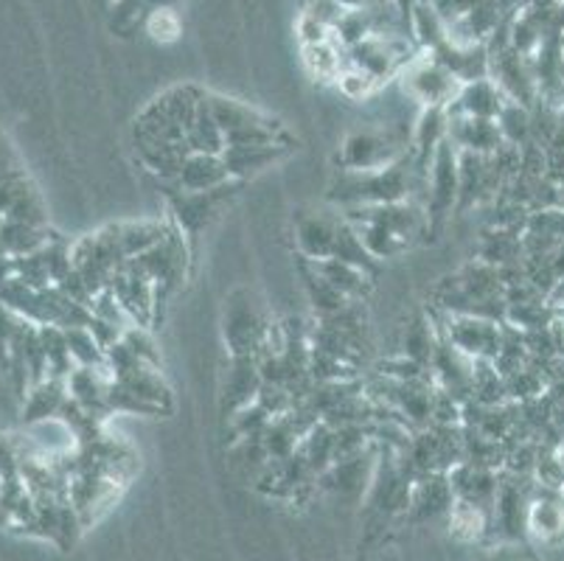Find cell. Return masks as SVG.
<instances>
[{
	"instance_id": "18",
	"label": "cell",
	"mask_w": 564,
	"mask_h": 561,
	"mask_svg": "<svg viewBox=\"0 0 564 561\" xmlns=\"http://www.w3.org/2000/svg\"><path fill=\"white\" fill-rule=\"evenodd\" d=\"M292 152V143H253V147H228L223 152V161L234 180H248L261 174L264 169H273Z\"/></svg>"
},
{
	"instance_id": "12",
	"label": "cell",
	"mask_w": 564,
	"mask_h": 561,
	"mask_svg": "<svg viewBox=\"0 0 564 561\" xmlns=\"http://www.w3.org/2000/svg\"><path fill=\"white\" fill-rule=\"evenodd\" d=\"M455 503L449 475H422L413 481L410 492V506L404 517L410 522H433L438 517H449Z\"/></svg>"
},
{
	"instance_id": "28",
	"label": "cell",
	"mask_w": 564,
	"mask_h": 561,
	"mask_svg": "<svg viewBox=\"0 0 564 561\" xmlns=\"http://www.w3.org/2000/svg\"><path fill=\"white\" fill-rule=\"evenodd\" d=\"M449 531L460 542H480L484 537L491 533V514L484 511L478 506H469V503H453V511H449Z\"/></svg>"
},
{
	"instance_id": "14",
	"label": "cell",
	"mask_w": 564,
	"mask_h": 561,
	"mask_svg": "<svg viewBox=\"0 0 564 561\" xmlns=\"http://www.w3.org/2000/svg\"><path fill=\"white\" fill-rule=\"evenodd\" d=\"M373 470H377V461H373L371 450H366L360 455L332 463L329 470L317 477V483L337 497H362L371 488Z\"/></svg>"
},
{
	"instance_id": "29",
	"label": "cell",
	"mask_w": 564,
	"mask_h": 561,
	"mask_svg": "<svg viewBox=\"0 0 564 561\" xmlns=\"http://www.w3.org/2000/svg\"><path fill=\"white\" fill-rule=\"evenodd\" d=\"M301 270H304V290H306V298H310V303L315 306V312L321 317H329V315H337V312H343V309L348 306L346 295H340V292L335 290V287L326 281V278L317 276L315 270H312L310 261L301 259Z\"/></svg>"
},
{
	"instance_id": "9",
	"label": "cell",
	"mask_w": 564,
	"mask_h": 561,
	"mask_svg": "<svg viewBox=\"0 0 564 561\" xmlns=\"http://www.w3.org/2000/svg\"><path fill=\"white\" fill-rule=\"evenodd\" d=\"M438 332L441 337L449 339L464 357L495 359L502 346L506 323L475 315H444V326H438Z\"/></svg>"
},
{
	"instance_id": "4",
	"label": "cell",
	"mask_w": 564,
	"mask_h": 561,
	"mask_svg": "<svg viewBox=\"0 0 564 561\" xmlns=\"http://www.w3.org/2000/svg\"><path fill=\"white\" fill-rule=\"evenodd\" d=\"M208 105H212L214 118H217L219 130L225 136V149L253 147V143H292L279 118L267 116V112L256 110L245 101L208 93Z\"/></svg>"
},
{
	"instance_id": "19",
	"label": "cell",
	"mask_w": 564,
	"mask_h": 561,
	"mask_svg": "<svg viewBox=\"0 0 564 561\" xmlns=\"http://www.w3.org/2000/svg\"><path fill=\"white\" fill-rule=\"evenodd\" d=\"M528 533L540 542H556L564 537V492L536 486L528 508Z\"/></svg>"
},
{
	"instance_id": "27",
	"label": "cell",
	"mask_w": 564,
	"mask_h": 561,
	"mask_svg": "<svg viewBox=\"0 0 564 561\" xmlns=\"http://www.w3.org/2000/svg\"><path fill=\"white\" fill-rule=\"evenodd\" d=\"M186 143L192 152H205V154H223L225 152V136L219 130L217 118H214L212 105H208V96H205L203 107L194 116L192 127H188Z\"/></svg>"
},
{
	"instance_id": "33",
	"label": "cell",
	"mask_w": 564,
	"mask_h": 561,
	"mask_svg": "<svg viewBox=\"0 0 564 561\" xmlns=\"http://www.w3.org/2000/svg\"><path fill=\"white\" fill-rule=\"evenodd\" d=\"M304 14H310V18H315L317 23H323L329 31H335L337 23L348 14V7L346 3H340V0H310Z\"/></svg>"
},
{
	"instance_id": "26",
	"label": "cell",
	"mask_w": 564,
	"mask_h": 561,
	"mask_svg": "<svg viewBox=\"0 0 564 561\" xmlns=\"http://www.w3.org/2000/svg\"><path fill=\"white\" fill-rule=\"evenodd\" d=\"M438 339L441 332L430 317H415V321H410L408 326H404L402 354L430 368V363H433L435 357V348H438Z\"/></svg>"
},
{
	"instance_id": "22",
	"label": "cell",
	"mask_w": 564,
	"mask_h": 561,
	"mask_svg": "<svg viewBox=\"0 0 564 561\" xmlns=\"http://www.w3.org/2000/svg\"><path fill=\"white\" fill-rule=\"evenodd\" d=\"M172 225L161 223V219H138V223H116L112 225V234H116L118 250L127 261L135 259V256L147 253L155 245H161L169 234H172Z\"/></svg>"
},
{
	"instance_id": "39",
	"label": "cell",
	"mask_w": 564,
	"mask_h": 561,
	"mask_svg": "<svg viewBox=\"0 0 564 561\" xmlns=\"http://www.w3.org/2000/svg\"><path fill=\"white\" fill-rule=\"evenodd\" d=\"M558 457H562V472H564V450H562V452H558Z\"/></svg>"
},
{
	"instance_id": "37",
	"label": "cell",
	"mask_w": 564,
	"mask_h": 561,
	"mask_svg": "<svg viewBox=\"0 0 564 561\" xmlns=\"http://www.w3.org/2000/svg\"><path fill=\"white\" fill-rule=\"evenodd\" d=\"M332 31L326 29L323 23H317L315 18H310V14H301L299 20V40L301 45H315V43H323V40H329Z\"/></svg>"
},
{
	"instance_id": "36",
	"label": "cell",
	"mask_w": 564,
	"mask_h": 561,
	"mask_svg": "<svg viewBox=\"0 0 564 561\" xmlns=\"http://www.w3.org/2000/svg\"><path fill=\"white\" fill-rule=\"evenodd\" d=\"M480 3H484V0H430V7L441 14V20L447 25L466 18V14H469L471 9H478Z\"/></svg>"
},
{
	"instance_id": "23",
	"label": "cell",
	"mask_w": 564,
	"mask_h": 561,
	"mask_svg": "<svg viewBox=\"0 0 564 561\" xmlns=\"http://www.w3.org/2000/svg\"><path fill=\"white\" fill-rule=\"evenodd\" d=\"M112 382H118L121 388L130 390L132 396H138L141 401H147L150 408H155L158 413L172 408V388L163 379L161 368H152V365H138V368L127 370L121 377H116Z\"/></svg>"
},
{
	"instance_id": "5",
	"label": "cell",
	"mask_w": 564,
	"mask_h": 561,
	"mask_svg": "<svg viewBox=\"0 0 564 561\" xmlns=\"http://www.w3.org/2000/svg\"><path fill=\"white\" fill-rule=\"evenodd\" d=\"M397 79L404 96H408L413 105L422 107V110H427V107L447 110V107L458 99L460 87H464L458 82V76L449 74V71L444 68V65H438L430 54L415 56Z\"/></svg>"
},
{
	"instance_id": "8",
	"label": "cell",
	"mask_w": 564,
	"mask_h": 561,
	"mask_svg": "<svg viewBox=\"0 0 564 561\" xmlns=\"http://www.w3.org/2000/svg\"><path fill=\"white\" fill-rule=\"evenodd\" d=\"M270 323L259 315L253 295L245 290L234 292L225 309V339L230 346V357H259L264 348Z\"/></svg>"
},
{
	"instance_id": "2",
	"label": "cell",
	"mask_w": 564,
	"mask_h": 561,
	"mask_svg": "<svg viewBox=\"0 0 564 561\" xmlns=\"http://www.w3.org/2000/svg\"><path fill=\"white\" fill-rule=\"evenodd\" d=\"M208 93L197 85H174L143 107L132 127L135 141H163V143H186L188 127L203 107ZM188 147V143H186Z\"/></svg>"
},
{
	"instance_id": "6",
	"label": "cell",
	"mask_w": 564,
	"mask_h": 561,
	"mask_svg": "<svg viewBox=\"0 0 564 561\" xmlns=\"http://www.w3.org/2000/svg\"><path fill=\"white\" fill-rule=\"evenodd\" d=\"M127 265L135 267L141 276H147L152 284H155L158 306H161L163 298L172 295V292L183 284V278H186L188 272V247L181 228H174L161 245H155L152 250H147V253L135 256V259H130Z\"/></svg>"
},
{
	"instance_id": "24",
	"label": "cell",
	"mask_w": 564,
	"mask_h": 561,
	"mask_svg": "<svg viewBox=\"0 0 564 561\" xmlns=\"http://www.w3.org/2000/svg\"><path fill=\"white\" fill-rule=\"evenodd\" d=\"M312 270L321 278H326L332 287H335L340 295H346L348 301H362L371 292L373 281L371 272L362 270V267H354L348 261L340 259H323V261H310Z\"/></svg>"
},
{
	"instance_id": "16",
	"label": "cell",
	"mask_w": 564,
	"mask_h": 561,
	"mask_svg": "<svg viewBox=\"0 0 564 561\" xmlns=\"http://www.w3.org/2000/svg\"><path fill=\"white\" fill-rule=\"evenodd\" d=\"M449 116L447 141L453 143L458 152H475V154H495L497 149L506 147L500 136V127L491 118H471V116Z\"/></svg>"
},
{
	"instance_id": "25",
	"label": "cell",
	"mask_w": 564,
	"mask_h": 561,
	"mask_svg": "<svg viewBox=\"0 0 564 561\" xmlns=\"http://www.w3.org/2000/svg\"><path fill=\"white\" fill-rule=\"evenodd\" d=\"M301 56H304L306 71L321 82H337L340 71L346 68V48L335 37L315 45H301Z\"/></svg>"
},
{
	"instance_id": "17",
	"label": "cell",
	"mask_w": 564,
	"mask_h": 561,
	"mask_svg": "<svg viewBox=\"0 0 564 561\" xmlns=\"http://www.w3.org/2000/svg\"><path fill=\"white\" fill-rule=\"evenodd\" d=\"M438 65L458 76L460 85L469 82L489 79V48L486 45H458V43H441L435 51H427Z\"/></svg>"
},
{
	"instance_id": "31",
	"label": "cell",
	"mask_w": 564,
	"mask_h": 561,
	"mask_svg": "<svg viewBox=\"0 0 564 561\" xmlns=\"http://www.w3.org/2000/svg\"><path fill=\"white\" fill-rule=\"evenodd\" d=\"M337 90L346 96L348 101H371L379 90H382V82L373 79L366 71L354 68V65H346L337 76Z\"/></svg>"
},
{
	"instance_id": "20",
	"label": "cell",
	"mask_w": 564,
	"mask_h": 561,
	"mask_svg": "<svg viewBox=\"0 0 564 561\" xmlns=\"http://www.w3.org/2000/svg\"><path fill=\"white\" fill-rule=\"evenodd\" d=\"M261 390V374L256 357H230V370L225 377L223 388V408L225 413H236V410L253 404L256 396Z\"/></svg>"
},
{
	"instance_id": "10",
	"label": "cell",
	"mask_w": 564,
	"mask_h": 561,
	"mask_svg": "<svg viewBox=\"0 0 564 561\" xmlns=\"http://www.w3.org/2000/svg\"><path fill=\"white\" fill-rule=\"evenodd\" d=\"M343 214L299 211L295 214V247L304 261H323L335 256Z\"/></svg>"
},
{
	"instance_id": "7",
	"label": "cell",
	"mask_w": 564,
	"mask_h": 561,
	"mask_svg": "<svg viewBox=\"0 0 564 561\" xmlns=\"http://www.w3.org/2000/svg\"><path fill=\"white\" fill-rule=\"evenodd\" d=\"M460 194V166H458V149L449 141H444L430 163L427 174V194H424V211H427L430 230H438L447 223L449 214L458 211Z\"/></svg>"
},
{
	"instance_id": "38",
	"label": "cell",
	"mask_w": 564,
	"mask_h": 561,
	"mask_svg": "<svg viewBox=\"0 0 564 561\" xmlns=\"http://www.w3.org/2000/svg\"><path fill=\"white\" fill-rule=\"evenodd\" d=\"M525 7L551 9V7H562V0H525Z\"/></svg>"
},
{
	"instance_id": "32",
	"label": "cell",
	"mask_w": 564,
	"mask_h": 561,
	"mask_svg": "<svg viewBox=\"0 0 564 561\" xmlns=\"http://www.w3.org/2000/svg\"><path fill=\"white\" fill-rule=\"evenodd\" d=\"M121 343H124L127 348H130L132 354H135L138 359H141L143 365H152V368H161V354H158V346L155 339H152L150 328L143 326H127L124 337H121Z\"/></svg>"
},
{
	"instance_id": "3",
	"label": "cell",
	"mask_w": 564,
	"mask_h": 561,
	"mask_svg": "<svg viewBox=\"0 0 564 561\" xmlns=\"http://www.w3.org/2000/svg\"><path fill=\"white\" fill-rule=\"evenodd\" d=\"M413 136L391 123H368L360 130H351L337 152V169L343 172H373L399 163L410 152Z\"/></svg>"
},
{
	"instance_id": "40",
	"label": "cell",
	"mask_w": 564,
	"mask_h": 561,
	"mask_svg": "<svg viewBox=\"0 0 564 561\" xmlns=\"http://www.w3.org/2000/svg\"><path fill=\"white\" fill-rule=\"evenodd\" d=\"M562 48H564V34H562Z\"/></svg>"
},
{
	"instance_id": "1",
	"label": "cell",
	"mask_w": 564,
	"mask_h": 561,
	"mask_svg": "<svg viewBox=\"0 0 564 561\" xmlns=\"http://www.w3.org/2000/svg\"><path fill=\"white\" fill-rule=\"evenodd\" d=\"M427 194V180L419 177L413 169L410 154L388 169H373V172H343L332 177L329 203L337 211L360 208V205H384V203H413L424 205Z\"/></svg>"
},
{
	"instance_id": "34",
	"label": "cell",
	"mask_w": 564,
	"mask_h": 561,
	"mask_svg": "<svg viewBox=\"0 0 564 561\" xmlns=\"http://www.w3.org/2000/svg\"><path fill=\"white\" fill-rule=\"evenodd\" d=\"M150 34L155 40H161V43L174 40L181 34V20H177V14H174L172 9H158L150 18Z\"/></svg>"
},
{
	"instance_id": "30",
	"label": "cell",
	"mask_w": 564,
	"mask_h": 561,
	"mask_svg": "<svg viewBox=\"0 0 564 561\" xmlns=\"http://www.w3.org/2000/svg\"><path fill=\"white\" fill-rule=\"evenodd\" d=\"M497 127H500L502 141L509 147H525L533 136V116L531 107H522L517 101H506L502 112L497 116Z\"/></svg>"
},
{
	"instance_id": "21",
	"label": "cell",
	"mask_w": 564,
	"mask_h": 561,
	"mask_svg": "<svg viewBox=\"0 0 564 561\" xmlns=\"http://www.w3.org/2000/svg\"><path fill=\"white\" fill-rule=\"evenodd\" d=\"M506 101L509 99H506V93L497 87L495 79H478L460 87L458 99L447 107V112H453V116L491 118V121H497V116L502 112Z\"/></svg>"
},
{
	"instance_id": "13",
	"label": "cell",
	"mask_w": 564,
	"mask_h": 561,
	"mask_svg": "<svg viewBox=\"0 0 564 561\" xmlns=\"http://www.w3.org/2000/svg\"><path fill=\"white\" fill-rule=\"evenodd\" d=\"M449 486H453L455 500L469 503V506H478L491 514L497 492H500V475H497V470H486L478 463L464 461L449 472Z\"/></svg>"
},
{
	"instance_id": "11",
	"label": "cell",
	"mask_w": 564,
	"mask_h": 561,
	"mask_svg": "<svg viewBox=\"0 0 564 561\" xmlns=\"http://www.w3.org/2000/svg\"><path fill=\"white\" fill-rule=\"evenodd\" d=\"M112 295L118 298V303L124 306V312L130 315V321L135 326L150 328L158 317V290L150 278L141 276L135 267L124 265L121 270L112 276L110 281Z\"/></svg>"
},
{
	"instance_id": "35",
	"label": "cell",
	"mask_w": 564,
	"mask_h": 561,
	"mask_svg": "<svg viewBox=\"0 0 564 561\" xmlns=\"http://www.w3.org/2000/svg\"><path fill=\"white\" fill-rule=\"evenodd\" d=\"M478 561H536V559H533V553L525 548V544L500 542L495 544V548L484 550V553L478 555Z\"/></svg>"
},
{
	"instance_id": "15",
	"label": "cell",
	"mask_w": 564,
	"mask_h": 561,
	"mask_svg": "<svg viewBox=\"0 0 564 561\" xmlns=\"http://www.w3.org/2000/svg\"><path fill=\"white\" fill-rule=\"evenodd\" d=\"M230 172L225 166L223 154H205V152H192L183 161L181 174L174 180V192L181 194H212L223 185L230 183Z\"/></svg>"
}]
</instances>
